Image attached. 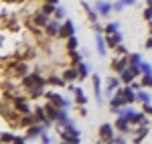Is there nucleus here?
<instances>
[{"instance_id":"c9c22d12","label":"nucleus","mask_w":152,"mask_h":144,"mask_svg":"<svg viewBox=\"0 0 152 144\" xmlns=\"http://www.w3.org/2000/svg\"><path fill=\"white\" fill-rule=\"evenodd\" d=\"M140 69H142V73H152V65L142 61V63H140Z\"/></svg>"},{"instance_id":"58836bf2","label":"nucleus","mask_w":152,"mask_h":144,"mask_svg":"<svg viewBox=\"0 0 152 144\" xmlns=\"http://www.w3.org/2000/svg\"><path fill=\"white\" fill-rule=\"evenodd\" d=\"M55 18H59V20H63V18H65V10H63L61 6H57V10H55Z\"/></svg>"},{"instance_id":"0eeeda50","label":"nucleus","mask_w":152,"mask_h":144,"mask_svg":"<svg viewBox=\"0 0 152 144\" xmlns=\"http://www.w3.org/2000/svg\"><path fill=\"white\" fill-rule=\"evenodd\" d=\"M75 35V26H73V20H63L61 24V33H59V39H69V37Z\"/></svg>"},{"instance_id":"c85d7f7f","label":"nucleus","mask_w":152,"mask_h":144,"mask_svg":"<svg viewBox=\"0 0 152 144\" xmlns=\"http://www.w3.org/2000/svg\"><path fill=\"white\" fill-rule=\"evenodd\" d=\"M116 31H120V23H118V20H114V23H107V24L104 26V33H105V35H114Z\"/></svg>"},{"instance_id":"de8ad7c7","label":"nucleus","mask_w":152,"mask_h":144,"mask_svg":"<svg viewBox=\"0 0 152 144\" xmlns=\"http://www.w3.org/2000/svg\"><path fill=\"white\" fill-rule=\"evenodd\" d=\"M79 114H81L83 118H85V116H87V110H85V106H79Z\"/></svg>"},{"instance_id":"f3484780","label":"nucleus","mask_w":152,"mask_h":144,"mask_svg":"<svg viewBox=\"0 0 152 144\" xmlns=\"http://www.w3.org/2000/svg\"><path fill=\"white\" fill-rule=\"evenodd\" d=\"M148 132H150V126H148V124H140V128L136 130V134H138V136L134 138V142H142V140L148 136Z\"/></svg>"},{"instance_id":"a19ab883","label":"nucleus","mask_w":152,"mask_h":144,"mask_svg":"<svg viewBox=\"0 0 152 144\" xmlns=\"http://www.w3.org/2000/svg\"><path fill=\"white\" fill-rule=\"evenodd\" d=\"M144 20H152V8H148V6L144 10Z\"/></svg>"},{"instance_id":"7c9ffc66","label":"nucleus","mask_w":152,"mask_h":144,"mask_svg":"<svg viewBox=\"0 0 152 144\" xmlns=\"http://www.w3.org/2000/svg\"><path fill=\"white\" fill-rule=\"evenodd\" d=\"M45 96V87H33V89H28V97H41Z\"/></svg>"},{"instance_id":"cd10ccee","label":"nucleus","mask_w":152,"mask_h":144,"mask_svg":"<svg viewBox=\"0 0 152 144\" xmlns=\"http://www.w3.org/2000/svg\"><path fill=\"white\" fill-rule=\"evenodd\" d=\"M41 10L45 12V14H55V10H57V4H53V2H49V0H45V4L41 6Z\"/></svg>"},{"instance_id":"1a4fd4ad","label":"nucleus","mask_w":152,"mask_h":144,"mask_svg":"<svg viewBox=\"0 0 152 144\" xmlns=\"http://www.w3.org/2000/svg\"><path fill=\"white\" fill-rule=\"evenodd\" d=\"M59 124V128H65V126H71L73 122H71V118L67 116V108H59L57 112V120H55Z\"/></svg>"},{"instance_id":"ddd939ff","label":"nucleus","mask_w":152,"mask_h":144,"mask_svg":"<svg viewBox=\"0 0 152 144\" xmlns=\"http://www.w3.org/2000/svg\"><path fill=\"white\" fill-rule=\"evenodd\" d=\"M95 47H97V51H99V55H107V43H105V35L104 33H97V37H95Z\"/></svg>"},{"instance_id":"9b49d317","label":"nucleus","mask_w":152,"mask_h":144,"mask_svg":"<svg viewBox=\"0 0 152 144\" xmlns=\"http://www.w3.org/2000/svg\"><path fill=\"white\" fill-rule=\"evenodd\" d=\"M63 79H65V81H75V79H79L77 65H69V67H65V69H63Z\"/></svg>"},{"instance_id":"6ab92c4d","label":"nucleus","mask_w":152,"mask_h":144,"mask_svg":"<svg viewBox=\"0 0 152 144\" xmlns=\"http://www.w3.org/2000/svg\"><path fill=\"white\" fill-rule=\"evenodd\" d=\"M67 57L71 59V65H77V63L83 61V55L77 51V49H69V51H67Z\"/></svg>"},{"instance_id":"f704fd0d","label":"nucleus","mask_w":152,"mask_h":144,"mask_svg":"<svg viewBox=\"0 0 152 144\" xmlns=\"http://www.w3.org/2000/svg\"><path fill=\"white\" fill-rule=\"evenodd\" d=\"M114 51H116V55H120V57H124V55H128V49L124 47L122 43H120V45H118V47L114 49Z\"/></svg>"},{"instance_id":"603ef678","label":"nucleus","mask_w":152,"mask_h":144,"mask_svg":"<svg viewBox=\"0 0 152 144\" xmlns=\"http://www.w3.org/2000/svg\"><path fill=\"white\" fill-rule=\"evenodd\" d=\"M49 2H53V4H59V0H49Z\"/></svg>"},{"instance_id":"39448f33","label":"nucleus","mask_w":152,"mask_h":144,"mask_svg":"<svg viewBox=\"0 0 152 144\" xmlns=\"http://www.w3.org/2000/svg\"><path fill=\"white\" fill-rule=\"evenodd\" d=\"M61 24L59 23V18L55 20V18H51L49 20V24L45 26V33H47V37H53V39H59V33H61Z\"/></svg>"},{"instance_id":"aec40b11","label":"nucleus","mask_w":152,"mask_h":144,"mask_svg":"<svg viewBox=\"0 0 152 144\" xmlns=\"http://www.w3.org/2000/svg\"><path fill=\"white\" fill-rule=\"evenodd\" d=\"M110 106H112V110L116 112L118 108H122V106H126V99H124V96H120V94H116V96L110 99Z\"/></svg>"},{"instance_id":"49530a36","label":"nucleus","mask_w":152,"mask_h":144,"mask_svg":"<svg viewBox=\"0 0 152 144\" xmlns=\"http://www.w3.org/2000/svg\"><path fill=\"white\" fill-rule=\"evenodd\" d=\"M144 45H146V49H152V35L146 39V43H144Z\"/></svg>"},{"instance_id":"f8f14e48","label":"nucleus","mask_w":152,"mask_h":144,"mask_svg":"<svg viewBox=\"0 0 152 144\" xmlns=\"http://www.w3.org/2000/svg\"><path fill=\"white\" fill-rule=\"evenodd\" d=\"M116 130H120V132H124V134L132 132V122L128 118H124V116H120L116 120Z\"/></svg>"},{"instance_id":"a211bd4d","label":"nucleus","mask_w":152,"mask_h":144,"mask_svg":"<svg viewBox=\"0 0 152 144\" xmlns=\"http://www.w3.org/2000/svg\"><path fill=\"white\" fill-rule=\"evenodd\" d=\"M47 83L49 85H55V87H67V81L63 79V75H61V77H57V75H49Z\"/></svg>"},{"instance_id":"72a5a7b5","label":"nucleus","mask_w":152,"mask_h":144,"mask_svg":"<svg viewBox=\"0 0 152 144\" xmlns=\"http://www.w3.org/2000/svg\"><path fill=\"white\" fill-rule=\"evenodd\" d=\"M142 87H152V73H144V79H142Z\"/></svg>"},{"instance_id":"9d476101","label":"nucleus","mask_w":152,"mask_h":144,"mask_svg":"<svg viewBox=\"0 0 152 144\" xmlns=\"http://www.w3.org/2000/svg\"><path fill=\"white\" fill-rule=\"evenodd\" d=\"M31 20H33L35 24H39V26H43V29H45V26L49 24V20H51V16L45 14L43 10H39V12H35V14L31 16Z\"/></svg>"},{"instance_id":"864d4df0","label":"nucleus","mask_w":152,"mask_h":144,"mask_svg":"<svg viewBox=\"0 0 152 144\" xmlns=\"http://www.w3.org/2000/svg\"><path fill=\"white\" fill-rule=\"evenodd\" d=\"M0 45H2V37H0Z\"/></svg>"},{"instance_id":"f257e3e1","label":"nucleus","mask_w":152,"mask_h":144,"mask_svg":"<svg viewBox=\"0 0 152 144\" xmlns=\"http://www.w3.org/2000/svg\"><path fill=\"white\" fill-rule=\"evenodd\" d=\"M45 97H47L51 104H55V106H59V108H69L71 106V99H67V97H63V96H59L57 91H45Z\"/></svg>"},{"instance_id":"8fccbe9b","label":"nucleus","mask_w":152,"mask_h":144,"mask_svg":"<svg viewBox=\"0 0 152 144\" xmlns=\"http://www.w3.org/2000/svg\"><path fill=\"white\" fill-rule=\"evenodd\" d=\"M146 4H148V8H152V0H148V2H146Z\"/></svg>"},{"instance_id":"ea45409f","label":"nucleus","mask_w":152,"mask_h":144,"mask_svg":"<svg viewBox=\"0 0 152 144\" xmlns=\"http://www.w3.org/2000/svg\"><path fill=\"white\" fill-rule=\"evenodd\" d=\"M122 142H126L124 136H114V138H112V144H122Z\"/></svg>"},{"instance_id":"e433bc0d","label":"nucleus","mask_w":152,"mask_h":144,"mask_svg":"<svg viewBox=\"0 0 152 144\" xmlns=\"http://www.w3.org/2000/svg\"><path fill=\"white\" fill-rule=\"evenodd\" d=\"M112 6H114V10H124V6H126V2H124V0H118V2H114V4H112Z\"/></svg>"},{"instance_id":"a18cd8bd","label":"nucleus","mask_w":152,"mask_h":144,"mask_svg":"<svg viewBox=\"0 0 152 144\" xmlns=\"http://www.w3.org/2000/svg\"><path fill=\"white\" fill-rule=\"evenodd\" d=\"M41 140H43L45 144H49V142H51V136H47V132H43V134H41Z\"/></svg>"},{"instance_id":"dca6fc26","label":"nucleus","mask_w":152,"mask_h":144,"mask_svg":"<svg viewBox=\"0 0 152 144\" xmlns=\"http://www.w3.org/2000/svg\"><path fill=\"white\" fill-rule=\"evenodd\" d=\"M91 79H94V94H95V99H97V102H102V97H104V94H102V87H99V85H102V79H99V75H97V73H94V77H91Z\"/></svg>"},{"instance_id":"473e14b6","label":"nucleus","mask_w":152,"mask_h":144,"mask_svg":"<svg viewBox=\"0 0 152 144\" xmlns=\"http://www.w3.org/2000/svg\"><path fill=\"white\" fill-rule=\"evenodd\" d=\"M77 45H79V41H77V37H75V35L67 39V49H77Z\"/></svg>"},{"instance_id":"412c9836","label":"nucleus","mask_w":152,"mask_h":144,"mask_svg":"<svg viewBox=\"0 0 152 144\" xmlns=\"http://www.w3.org/2000/svg\"><path fill=\"white\" fill-rule=\"evenodd\" d=\"M120 85H122L120 75H116V77H110V81H107V96H112V91H114V89H118Z\"/></svg>"},{"instance_id":"2f4dec72","label":"nucleus","mask_w":152,"mask_h":144,"mask_svg":"<svg viewBox=\"0 0 152 144\" xmlns=\"http://www.w3.org/2000/svg\"><path fill=\"white\" fill-rule=\"evenodd\" d=\"M0 142H14V134L2 132V134H0Z\"/></svg>"},{"instance_id":"2eb2a0df","label":"nucleus","mask_w":152,"mask_h":144,"mask_svg":"<svg viewBox=\"0 0 152 144\" xmlns=\"http://www.w3.org/2000/svg\"><path fill=\"white\" fill-rule=\"evenodd\" d=\"M95 10L99 12L102 16H107L110 12L114 10V6H112L110 2H104V0H99V2H95Z\"/></svg>"},{"instance_id":"4c0bfd02","label":"nucleus","mask_w":152,"mask_h":144,"mask_svg":"<svg viewBox=\"0 0 152 144\" xmlns=\"http://www.w3.org/2000/svg\"><path fill=\"white\" fill-rule=\"evenodd\" d=\"M130 57V63H142V57L138 55V53H132V55H128Z\"/></svg>"},{"instance_id":"4be33fe9","label":"nucleus","mask_w":152,"mask_h":144,"mask_svg":"<svg viewBox=\"0 0 152 144\" xmlns=\"http://www.w3.org/2000/svg\"><path fill=\"white\" fill-rule=\"evenodd\" d=\"M73 94H75V104H77V106H85V104H87V96L83 94L81 87H75Z\"/></svg>"},{"instance_id":"f03ea898","label":"nucleus","mask_w":152,"mask_h":144,"mask_svg":"<svg viewBox=\"0 0 152 144\" xmlns=\"http://www.w3.org/2000/svg\"><path fill=\"white\" fill-rule=\"evenodd\" d=\"M47 132V126L41 124V122H35L26 128V140H33V138H41V134Z\"/></svg>"},{"instance_id":"b1692460","label":"nucleus","mask_w":152,"mask_h":144,"mask_svg":"<svg viewBox=\"0 0 152 144\" xmlns=\"http://www.w3.org/2000/svg\"><path fill=\"white\" fill-rule=\"evenodd\" d=\"M59 134H61V136H59V138H61V140H63V142H69V144H77V142H79V140H81V138H79V136H71V134L63 132V130H61V128H59Z\"/></svg>"},{"instance_id":"09e8293b","label":"nucleus","mask_w":152,"mask_h":144,"mask_svg":"<svg viewBox=\"0 0 152 144\" xmlns=\"http://www.w3.org/2000/svg\"><path fill=\"white\" fill-rule=\"evenodd\" d=\"M124 2H126V4H134L136 0H124Z\"/></svg>"},{"instance_id":"c756f323","label":"nucleus","mask_w":152,"mask_h":144,"mask_svg":"<svg viewBox=\"0 0 152 144\" xmlns=\"http://www.w3.org/2000/svg\"><path fill=\"white\" fill-rule=\"evenodd\" d=\"M136 99H138V102H142V104H146V102H152L150 94H148V91H144V89H138V91H136Z\"/></svg>"},{"instance_id":"bb28decb","label":"nucleus","mask_w":152,"mask_h":144,"mask_svg":"<svg viewBox=\"0 0 152 144\" xmlns=\"http://www.w3.org/2000/svg\"><path fill=\"white\" fill-rule=\"evenodd\" d=\"M77 71H79V79H85V77H89V65L87 63H77Z\"/></svg>"},{"instance_id":"6e6552de","label":"nucleus","mask_w":152,"mask_h":144,"mask_svg":"<svg viewBox=\"0 0 152 144\" xmlns=\"http://www.w3.org/2000/svg\"><path fill=\"white\" fill-rule=\"evenodd\" d=\"M35 116H37V122H41V124H45V126H51L53 122L49 120V116H47V110H45V106H37L35 108Z\"/></svg>"},{"instance_id":"393cba45","label":"nucleus","mask_w":152,"mask_h":144,"mask_svg":"<svg viewBox=\"0 0 152 144\" xmlns=\"http://www.w3.org/2000/svg\"><path fill=\"white\" fill-rule=\"evenodd\" d=\"M35 122H37L35 114H23V118H20V126H23V128H28V126L35 124Z\"/></svg>"},{"instance_id":"3c124183","label":"nucleus","mask_w":152,"mask_h":144,"mask_svg":"<svg viewBox=\"0 0 152 144\" xmlns=\"http://www.w3.org/2000/svg\"><path fill=\"white\" fill-rule=\"evenodd\" d=\"M148 24H150V35H152V20H148Z\"/></svg>"},{"instance_id":"5701e85b","label":"nucleus","mask_w":152,"mask_h":144,"mask_svg":"<svg viewBox=\"0 0 152 144\" xmlns=\"http://www.w3.org/2000/svg\"><path fill=\"white\" fill-rule=\"evenodd\" d=\"M83 10L87 12V18H89V23H95V20H97V14H99V12L95 10V8H91L87 2H83Z\"/></svg>"},{"instance_id":"7ed1b4c3","label":"nucleus","mask_w":152,"mask_h":144,"mask_svg":"<svg viewBox=\"0 0 152 144\" xmlns=\"http://www.w3.org/2000/svg\"><path fill=\"white\" fill-rule=\"evenodd\" d=\"M116 94L124 96V99H126V104H128V106H132V104H136V102H138V99H136V91H134V89H132L128 83L124 85V87H118Z\"/></svg>"},{"instance_id":"37998d69","label":"nucleus","mask_w":152,"mask_h":144,"mask_svg":"<svg viewBox=\"0 0 152 144\" xmlns=\"http://www.w3.org/2000/svg\"><path fill=\"white\" fill-rule=\"evenodd\" d=\"M91 29H94L95 33H104V26H102V24H97V23H91Z\"/></svg>"},{"instance_id":"a878e982","label":"nucleus","mask_w":152,"mask_h":144,"mask_svg":"<svg viewBox=\"0 0 152 144\" xmlns=\"http://www.w3.org/2000/svg\"><path fill=\"white\" fill-rule=\"evenodd\" d=\"M118 75H120V79H122V83H132V81H134V77H136L134 73L130 71V67H128V69H124L122 73H118Z\"/></svg>"},{"instance_id":"c03bdc74","label":"nucleus","mask_w":152,"mask_h":144,"mask_svg":"<svg viewBox=\"0 0 152 144\" xmlns=\"http://www.w3.org/2000/svg\"><path fill=\"white\" fill-rule=\"evenodd\" d=\"M142 112H146V114H150V116H152V106H150V102H146V104H144Z\"/></svg>"},{"instance_id":"4468645a","label":"nucleus","mask_w":152,"mask_h":144,"mask_svg":"<svg viewBox=\"0 0 152 144\" xmlns=\"http://www.w3.org/2000/svg\"><path fill=\"white\" fill-rule=\"evenodd\" d=\"M105 43H107V47L110 49H116L120 43H122V33L116 31L114 35H105Z\"/></svg>"},{"instance_id":"79ce46f5","label":"nucleus","mask_w":152,"mask_h":144,"mask_svg":"<svg viewBox=\"0 0 152 144\" xmlns=\"http://www.w3.org/2000/svg\"><path fill=\"white\" fill-rule=\"evenodd\" d=\"M130 87H132V89H134V91H138V89H142V81L140 83H138V81H132V83H128Z\"/></svg>"},{"instance_id":"423d86ee","label":"nucleus","mask_w":152,"mask_h":144,"mask_svg":"<svg viewBox=\"0 0 152 144\" xmlns=\"http://www.w3.org/2000/svg\"><path fill=\"white\" fill-rule=\"evenodd\" d=\"M128 65H130V57H128V55H124V57L118 55L116 59L112 61V69H114L116 73H122L124 69H128Z\"/></svg>"},{"instance_id":"20e7f679","label":"nucleus","mask_w":152,"mask_h":144,"mask_svg":"<svg viewBox=\"0 0 152 144\" xmlns=\"http://www.w3.org/2000/svg\"><path fill=\"white\" fill-rule=\"evenodd\" d=\"M114 132H116V128L112 126V124H102L99 126V140L102 142H112V138H114Z\"/></svg>"}]
</instances>
